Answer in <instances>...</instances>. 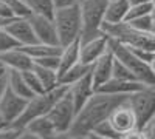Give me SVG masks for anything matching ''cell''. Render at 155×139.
Returning a JSON list of instances; mask_svg holds the SVG:
<instances>
[{
  "label": "cell",
  "mask_w": 155,
  "mask_h": 139,
  "mask_svg": "<svg viewBox=\"0 0 155 139\" xmlns=\"http://www.w3.org/2000/svg\"><path fill=\"white\" fill-rule=\"evenodd\" d=\"M127 99L124 102H121L120 105H116L109 116L110 125L115 128V131L118 134H124L127 131H132V130L138 128L137 115H135V111H134L132 105L129 104Z\"/></svg>",
  "instance_id": "9"
},
{
  "label": "cell",
  "mask_w": 155,
  "mask_h": 139,
  "mask_svg": "<svg viewBox=\"0 0 155 139\" xmlns=\"http://www.w3.org/2000/svg\"><path fill=\"white\" fill-rule=\"evenodd\" d=\"M109 2H112V0H109Z\"/></svg>",
  "instance_id": "50"
},
{
  "label": "cell",
  "mask_w": 155,
  "mask_h": 139,
  "mask_svg": "<svg viewBox=\"0 0 155 139\" xmlns=\"http://www.w3.org/2000/svg\"><path fill=\"white\" fill-rule=\"evenodd\" d=\"M68 93L73 99V104H74L76 110L79 111L88 102V99L96 93V88H95L93 79H92V73H90L88 76H85L84 79H81L79 82L73 84L68 88Z\"/></svg>",
  "instance_id": "15"
},
{
  "label": "cell",
  "mask_w": 155,
  "mask_h": 139,
  "mask_svg": "<svg viewBox=\"0 0 155 139\" xmlns=\"http://www.w3.org/2000/svg\"><path fill=\"white\" fill-rule=\"evenodd\" d=\"M109 0H81V42H87L90 39L104 34L102 27L106 22V8Z\"/></svg>",
  "instance_id": "3"
},
{
  "label": "cell",
  "mask_w": 155,
  "mask_h": 139,
  "mask_svg": "<svg viewBox=\"0 0 155 139\" xmlns=\"http://www.w3.org/2000/svg\"><path fill=\"white\" fill-rule=\"evenodd\" d=\"M150 67H152V70H153V73H155V56H153V59H152V62H150Z\"/></svg>",
  "instance_id": "45"
},
{
  "label": "cell",
  "mask_w": 155,
  "mask_h": 139,
  "mask_svg": "<svg viewBox=\"0 0 155 139\" xmlns=\"http://www.w3.org/2000/svg\"><path fill=\"white\" fill-rule=\"evenodd\" d=\"M5 30L20 43V46H27V45H33L39 42L28 17H17L14 20H11L9 23L5 25Z\"/></svg>",
  "instance_id": "13"
},
{
  "label": "cell",
  "mask_w": 155,
  "mask_h": 139,
  "mask_svg": "<svg viewBox=\"0 0 155 139\" xmlns=\"http://www.w3.org/2000/svg\"><path fill=\"white\" fill-rule=\"evenodd\" d=\"M78 139H82V137H78Z\"/></svg>",
  "instance_id": "49"
},
{
  "label": "cell",
  "mask_w": 155,
  "mask_h": 139,
  "mask_svg": "<svg viewBox=\"0 0 155 139\" xmlns=\"http://www.w3.org/2000/svg\"><path fill=\"white\" fill-rule=\"evenodd\" d=\"M150 0H129V3H130V6L134 5H143V3H149Z\"/></svg>",
  "instance_id": "44"
},
{
  "label": "cell",
  "mask_w": 155,
  "mask_h": 139,
  "mask_svg": "<svg viewBox=\"0 0 155 139\" xmlns=\"http://www.w3.org/2000/svg\"><path fill=\"white\" fill-rule=\"evenodd\" d=\"M9 74H11V70L0 60V97L9 88Z\"/></svg>",
  "instance_id": "33"
},
{
  "label": "cell",
  "mask_w": 155,
  "mask_h": 139,
  "mask_svg": "<svg viewBox=\"0 0 155 139\" xmlns=\"http://www.w3.org/2000/svg\"><path fill=\"white\" fill-rule=\"evenodd\" d=\"M22 73H23V77H25V81H27L28 87L31 88V91H33L34 94L45 93V88H44L41 79H39V76L34 73L33 68H31V70H27V71H22Z\"/></svg>",
  "instance_id": "28"
},
{
  "label": "cell",
  "mask_w": 155,
  "mask_h": 139,
  "mask_svg": "<svg viewBox=\"0 0 155 139\" xmlns=\"http://www.w3.org/2000/svg\"><path fill=\"white\" fill-rule=\"evenodd\" d=\"M3 28H5V25H3V23H2V22H0V31H2V30H3Z\"/></svg>",
  "instance_id": "47"
},
{
  "label": "cell",
  "mask_w": 155,
  "mask_h": 139,
  "mask_svg": "<svg viewBox=\"0 0 155 139\" xmlns=\"http://www.w3.org/2000/svg\"><path fill=\"white\" fill-rule=\"evenodd\" d=\"M28 56L34 59H41V57H47V56H56L61 54L62 46H54V45H45V43H33V45H27V46H20Z\"/></svg>",
  "instance_id": "22"
},
{
  "label": "cell",
  "mask_w": 155,
  "mask_h": 139,
  "mask_svg": "<svg viewBox=\"0 0 155 139\" xmlns=\"http://www.w3.org/2000/svg\"><path fill=\"white\" fill-rule=\"evenodd\" d=\"M104 31L109 37L115 40H120L124 45H129L132 48H144L155 51V33H143L132 28L127 22L123 23H107L104 22Z\"/></svg>",
  "instance_id": "4"
},
{
  "label": "cell",
  "mask_w": 155,
  "mask_h": 139,
  "mask_svg": "<svg viewBox=\"0 0 155 139\" xmlns=\"http://www.w3.org/2000/svg\"><path fill=\"white\" fill-rule=\"evenodd\" d=\"M0 60H2L9 70H17V71L31 70L33 65H34L33 57L28 56L20 46L16 48V49H11L8 53L0 54Z\"/></svg>",
  "instance_id": "17"
},
{
  "label": "cell",
  "mask_w": 155,
  "mask_h": 139,
  "mask_svg": "<svg viewBox=\"0 0 155 139\" xmlns=\"http://www.w3.org/2000/svg\"><path fill=\"white\" fill-rule=\"evenodd\" d=\"M45 139H76V137L70 131H54Z\"/></svg>",
  "instance_id": "41"
},
{
  "label": "cell",
  "mask_w": 155,
  "mask_h": 139,
  "mask_svg": "<svg viewBox=\"0 0 155 139\" xmlns=\"http://www.w3.org/2000/svg\"><path fill=\"white\" fill-rule=\"evenodd\" d=\"M113 77L115 79H124V81H137L134 73L130 71V68L127 65H124L116 57H115V65H113Z\"/></svg>",
  "instance_id": "30"
},
{
  "label": "cell",
  "mask_w": 155,
  "mask_h": 139,
  "mask_svg": "<svg viewBox=\"0 0 155 139\" xmlns=\"http://www.w3.org/2000/svg\"><path fill=\"white\" fill-rule=\"evenodd\" d=\"M153 12V6L152 3H143V5H134L129 9V14H127V20H132V19H138V17H143L147 14H152ZM126 20V22H127Z\"/></svg>",
  "instance_id": "31"
},
{
  "label": "cell",
  "mask_w": 155,
  "mask_h": 139,
  "mask_svg": "<svg viewBox=\"0 0 155 139\" xmlns=\"http://www.w3.org/2000/svg\"><path fill=\"white\" fill-rule=\"evenodd\" d=\"M92 73V65H87L84 62H78L76 65H73L71 68H68L59 77V84L65 85V87H71L73 84L79 82L81 79H84L85 76H88Z\"/></svg>",
  "instance_id": "20"
},
{
  "label": "cell",
  "mask_w": 155,
  "mask_h": 139,
  "mask_svg": "<svg viewBox=\"0 0 155 139\" xmlns=\"http://www.w3.org/2000/svg\"><path fill=\"white\" fill-rule=\"evenodd\" d=\"M5 2L9 5V8L12 9L16 17H30L33 14L27 0H5Z\"/></svg>",
  "instance_id": "27"
},
{
  "label": "cell",
  "mask_w": 155,
  "mask_h": 139,
  "mask_svg": "<svg viewBox=\"0 0 155 139\" xmlns=\"http://www.w3.org/2000/svg\"><path fill=\"white\" fill-rule=\"evenodd\" d=\"M33 70L34 73L39 76L41 79L45 91H50V90H54L56 87H59V73L56 70H51V68H45V67H41V65H33Z\"/></svg>",
  "instance_id": "23"
},
{
  "label": "cell",
  "mask_w": 155,
  "mask_h": 139,
  "mask_svg": "<svg viewBox=\"0 0 155 139\" xmlns=\"http://www.w3.org/2000/svg\"><path fill=\"white\" fill-rule=\"evenodd\" d=\"M81 62V40H76L73 43H68L62 46V51L59 54V77L65 73L68 68Z\"/></svg>",
  "instance_id": "18"
},
{
  "label": "cell",
  "mask_w": 155,
  "mask_h": 139,
  "mask_svg": "<svg viewBox=\"0 0 155 139\" xmlns=\"http://www.w3.org/2000/svg\"><path fill=\"white\" fill-rule=\"evenodd\" d=\"M150 3H152V6H153V11H155V0H150Z\"/></svg>",
  "instance_id": "48"
},
{
  "label": "cell",
  "mask_w": 155,
  "mask_h": 139,
  "mask_svg": "<svg viewBox=\"0 0 155 139\" xmlns=\"http://www.w3.org/2000/svg\"><path fill=\"white\" fill-rule=\"evenodd\" d=\"M70 87H65V85H59L56 87L54 90H50V91H45V93H41V94H34L27 104V108L22 113V116L14 122L12 127L16 128H25L27 125L37 119V118H42V116H47L50 110L56 105L58 100L68 91Z\"/></svg>",
  "instance_id": "2"
},
{
  "label": "cell",
  "mask_w": 155,
  "mask_h": 139,
  "mask_svg": "<svg viewBox=\"0 0 155 139\" xmlns=\"http://www.w3.org/2000/svg\"><path fill=\"white\" fill-rule=\"evenodd\" d=\"M82 139H112V137H104V136H99V134H95V133H90L87 137H82Z\"/></svg>",
  "instance_id": "43"
},
{
  "label": "cell",
  "mask_w": 155,
  "mask_h": 139,
  "mask_svg": "<svg viewBox=\"0 0 155 139\" xmlns=\"http://www.w3.org/2000/svg\"><path fill=\"white\" fill-rule=\"evenodd\" d=\"M9 90H12L16 94H19L20 97L28 99V100L34 96V93L31 91V88L28 87L27 81H25V77H23V73L17 71V70H11V74H9Z\"/></svg>",
  "instance_id": "21"
},
{
  "label": "cell",
  "mask_w": 155,
  "mask_h": 139,
  "mask_svg": "<svg viewBox=\"0 0 155 139\" xmlns=\"http://www.w3.org/2000/svg\"><path fill=\"white\" fill-rule=\"evenodd\" d=\"M20 128H16V127H9L3 131H0V139H16L17 133H19Z\"/></svg>",
  "instance_id": "38"
},
{
  "label": "cell",
  "mask_w": 155,
  "mask_h": 139,
  "mask_svg": "<svg viewBox=\"0 0 155 139\" xmlns=\"http://www.w3.org/2000/svg\"><path fill=\"white\" fill-rule=\"evenodd\" d=\"M130 9L129 0H112L106 8V22L107 23H123L127 20V14Z\"/></svg>",
  "instance_id": "19"
},
{
  "label": "cell",
  "mask_w": 155,
  "mask_h": 139,
  "mask_svg": "<svg viewBox=\"0 0 155 139\" xmlns=\"http://www.w3.org/2000/svg\"><path fill=\"white\" fill-rule=\"evenodd\" d=\"M153 33H155V11H153Z\"/></svg>",
  "instance_id": "46"
},
{
  "label": "cell",
  "mask_w": 155,
  "mask_h": 139,
  "mask_svg": "<svg viewBox=\"0 0 155 139\" xmlns=\"http://www.w3.org/2000/svg\"><path fill=\"white\" fill-rule=\"evenodd\" d=\"M34 64L58 71L59 70V54H56V56H47V57H41V59H34Z\"/></svg>",
  "instance_id": "34"
},
{
  "label": "cell",
  "mask_w": 155,
  "mask_h": 139,
  "mask_svg": "<svg viewBox=\"0 0 155 139\" xmlns=\"http://www.w3.org/2000/svg\"><path fill=\"white\" fill-rule=\"evenodd\" d=\"M27 104H28V99L20 97L12 90H9V88L5 91V94L0 97V111H2V115L6 118V121L11 124V127L22 116V113L27 108Z\"/></svg>",
  "instance_id": "11"
},
{
  "label": "cell",
  "mask_w": 155,
  "mask_h": 139,
  "mask_svg": "<svg viewBox=\"0 0 155 139\" xmlns=\"http://www.w3.org/2000/svg\"><path fill=\"white\" fill-rule=\"evenodd\" d=\"M110 49L116 59H120L124 65L130 68V71L134 73L135 79L138 82L144 84V85H155V73H153L150 64L138 59L130 46H127L123 42L115 40L110 37Z\"/></svg>",
  "instance_id": "6"
},
{
  "label": "cell",
  "mask_w": 155,
  "mask_h": 139,
  "mask_svg": "<svg viewBox=\"0 0 155 139\" xmlns=\"http://www.w3.org/2000/svg\"><path fill=\"white\" fill-rule=\"evenodd\" d=\"M9 127H11V124L6 121V118L2 115V111H0V131H3V130H6Z\"/></svg>",
  "instance_id": "42"
},
{
  "label": "cell",
  "mask_w": 155,
  "mask_h": 139,
  "mask_svg": "<svg viewBox=\"0 0 155 139\" xmlns=\"http://www.w3.org/2000/svg\"><path fill=\"white\" fill-rule=\"evenodd\" d=\"M143 87H144V84H141L138 81H124V79L112 77L109 82L101 85L96 91L106 93V94H115V96H129V94L138 91Z\"/></svg>",
  "instance_id": "16"
},
{
  "label": "cell",
  "mask_w": 155,
  "mask_h": 139,
  "mask_svg": "<svg viewBox=\"0 0 155 139\" xmlns=\"http://www.w3.org/2000/svg\"><path fill=\"white\" fill-rule=\"evenodd\" d=\"M109 48L110 37L106 33L87 42H81V62L87 65H93L101 56H104L109 51Z\"/></svg>",
  "instance_id": "12"
},
{
  "label": "cell",
  "mask_w": 155,
  "mask_h": 139,
  "mask_svg": "<svg viewBox=\"0 0 155 139\" xmlns=\"http://www.w3.org/2000/svg\"><path fill=\"white\" fill-rule=\"evenodd\" d=\"M14 19H17V17L14 16V12H12V9L9 8V5L5 2V0H0V22H2L3 25H6Z\"/></svg>",
  "instance_id": "35"
},
{
  "label": "cell",
  "mask_w": 155,
  "mask_h": 139,
  "mask_svg": "<svg viewBox=\"0 0 155 139\" xmlns=\"http://www.w3.org/2000/svg\"><path fill=\"white\" fill-rule=\"evenodd\" d=\"M19 46H20V43L5 28L0 31V54L8 53V51H11V49H16Z\"/></svg>",
  "instance_id": "29"
},
{
  "label": "cell",
  "mask_w": 155,
  "mask_h": 139,
  "mask_svg": "<svg viewBox=\"0 0 155 139\" xmlns=\"http://www.w3.org/2000/svg\"><path fill=\"white\" fill-rule=\"evenodd\" d=\"M28 19L33 25L36 37H37L39 42L45 43V45L61 46L59 34H58L53 17H47V16H41V14H31Z\"/></svg>",
  "instance_id": "10"
},
{
  "label": "cell",
  "mask_w": 155,
  "mask_h": 139,
  "mask_svg": "<svg viewBox=\"0 0 155 139\" xmlns=\"http://www.w3.org/2000/svg\"><path fill=\"white\" fill-rule=\"evenodd\" d=\"M92 133H95V134H99V136H104V137H112V139H118L120 137V134L115 131V128L110 125V122H109V119L107 121H104V122H101L98 127L92 131Z\"/></svg>",
  "instance_id": "32"
},
{
  "label": "cell",
  "mask_w": 155,
  "mask_h": 139,
  "mask_svg": "<svg viewBox=\"0 0 155 139\" xmlns=\"http://www.w3.org/2000/svg\"><path fill=\"white\" fill-rule=\"evenodd\" d=\"M33 14H41L47 17H53L56 12L54 0H27Z\"/></svg>",
  "instance_id": "25"
},
{
  "label": "cell",
  "mask_w": 155,
  "mask_h": 139,
  "mask_svg": "<svg viewBox=\"0 0 155 139\" xmlns=\"http://www.w3.org/2000/svg\"><path fill=\"white\" fill-rule=\"evenodd\" d=\"M76 115H78V110L73 104V99H71L70 93L67 91L56 102V105L50 110V113L47 116L53 122L54 128L58 131H70L71 125L76 119Z\"/></svg>",
  "instance_id": "8"
},
{
  "label": "cell",
  "mask_w": 155,
  "mask_h": 139,
  "mask_svg": "<svg viewBox=\"0 0 155 139\" xmlns=\"http://www.w3.org/2000/svg\"><path fill=\"white\" fill-rule=\"evenodd\" d=\"M113 65H115V54L109 48V51L104 56H101L92 65V79L96 90L113 77Z\"/></svg>",
  "instance_id": "14"
},
{
  "label": "cell",
  "mask_w": 155,
  "mask_h": 139,
  "mask_svg": "<svg viewBox=\"0 0 155 139\" xmlns=\"http://www.w3.org/2000/svg\"><path fill=\"white\" fill-rule=\"evenodd\" d=\"M56 30L59 34L61 46H65L76 40H81V30H82V20H81V8L79 5L68 6V8H58L53 16Z\"/></svg>",
  "instance_id": "5"
},
{
  "label": "cell",
  "mask_w": 155,
  "mask_h": 139,
  "mask_svg": "<svg viewBox=\"0 0 155 139\" xmlns=\"http://www.w3.org/2000/svg\"><path fill=\"white\" fill-rule=\"evenodd\" d=\"M127 46H129V45H127ZM130 48H132V46H130ZM132 51L137 54L138 59L147 62V64H150L152 59H153V56H155V51H150V49H144V48H132Z\"/></svg>",
  "instance_id": "37"
},
{
  "label": "cell",
  "mask_w": 155,
  "mask_h": 139,
  "mask_svg": "<svg viewBox=\"0 0 155 139\" xmlns=\"http://www.w3.org/2000/svg\"><path fill=\"white\" fill-rule=\"evenodd\" d=\"M127 100L137 115L138 128H147L155 121V85H144Z\"/></svg>",
  "instance_id": "7"
},
{
  "label": "cell",
  "mask_w": 155,
  "mask_h": 139,
  "mask_svg": "<svg viewBox=\"0 0 155 139\" xmlns=\"http://www.w3.org/2000/svg\"><path fill=\"white\" fill-rule=\"evenodd\" d=\"M16 139H42V137L37 136V134H34V133H31V131L27 130V128H20L19 133H17V136H16Z\"/></svg>",
  "instance_id": "40"
},
{
  "label": "cell",
  "mask_w": 155,
  "mask_h": 139,
  "mask_svg": "<svg viewBox=\"0 0 155 139\" xmlns=\"http://www.w3.org/2000/svg\"><path fill=\"white\" fill-rule=\"evenodd\" d=\"M81 0H54V6L58 8H68V6H76L79 5Z\"/></svg>",
  "instance_id": "39"
},
{
  "label": "cell",
  "mask_w": 155,
  "mask_h": 139,
  "mask_svg": "<svg viewBox=\"0 0 155 139\" xmlns=\"http://www.w3.org/2000/svg\"><path fill=\"white\" fill-rule=\"evenodd\" d=\"M118 139H147V131H146V128H135L132 131L120 134Z\"/></svg>",
  "instance_id": "36"
},
{
  "label": "cell",
  "mask_w": 155,
  "mask_h": 139,
  "mask_svg": "<svg viewBox=\"0 0 155 139\" xmlns=\"http://www.w3.org/2000/svg\"><path fill=\"white\" fill-rule=\"evenodd\" d=\"M129 96H115V94H106V93L96 91L88 99V102L78 111L76 119L70 128V133L76 139L87 137L101 122L107 121L113 108L120 105L121 102H124Z\"/></svg>",
  "instance_id": "1"
},
{
  "label": "cell",
  "mask_w": 155,
  "mask_h": 139,
  "mask_svg": "<svg viewBox=\"0 0 155 139\" xmlns=\"http://www.w3.org/2000/svg\"><path fill=\"white\" fill-rule=\"evenodd\" d=\"M127 23L130 25L132 28L138 30V31H143V33H153V12L143 17H138V19H132V20H127Z\"/></svg>",
  "instance_id": "26"
},
{
  "label": "cell",
  "mask_w": 155,
  "mask_h": 139,
  "mask_svg": "<svg viewBox=\"0 0 155 139\" xmlns=\"http://www.w3.org/2000/svg\"><path fill=\"white\" fill-rule=\"evenodd\" d=\"M25 128L30 130V131H31V133H34V134H37V136H41L42 139L48 137L51 133L58 131V130L54 128L53 122H51V121L48 119V116H42V118H37V119L31 121V122H30Z\"/></svg>",
  "instance_id": "24"
}]
</instances>
